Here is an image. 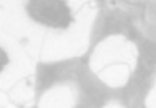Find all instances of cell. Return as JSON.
Returning a JSON list of instances; mask_svg holds the SVG:
<instances>
[{"label": "cell", "instance_id": "1", "mask_svg": "<svg viewBox=\"0 0 156 108\" xmlns=\"http://www.w3.org/2000/svg\"><path fill=\"white\" fill-rule=\"evenodd\" d=\"M27 10L35 21L55 29H66L72 21L65 0H30Z\"/></svg>", "mask_w": 156, "mask_h": 108}, {"label": "cell", "instance_id": "2", "mask_svg": "<svg viewBox=\"0 0 156 108\" xmlns=\"http://www.w3.org/2000/svg\"><path fill=\"white\" fill-rule=\"evenodd\" d=\"M8 63H9L8 55H6L5 51H4L3 49L0 48V72L2 71V69H3L4 66L8 65Z\"/></svg>", "mask_w": 156, "mask_h": 108}]
</instances>
